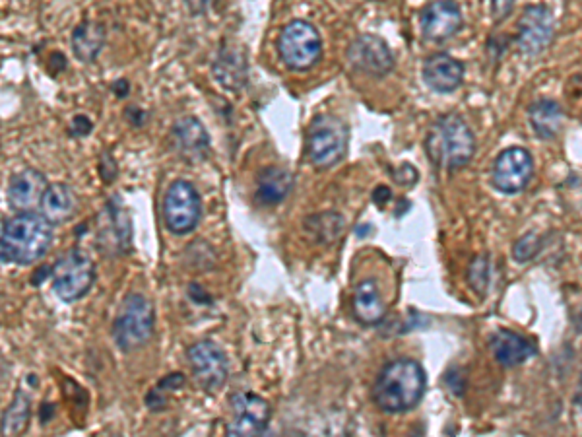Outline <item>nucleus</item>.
<instances>
[{
  "label": "nucleus",
  "instance_id": "30",
  "mask_svg": "<svg viewBox=\"0 0 582 437\" xmlns=\"http://www.w3.org/2000/svg\"><path fill=\"white\" fill-rule=\"evenodd\" d=\"M183 385H185V375H181V373H171V375H167L165 379H162V381L156 385V389L162 391L163 395H165V393H169V391H177V389H181Z\"/></svg>",
  "mask_w": 582,
  "mask_h": 437
},
{
  "label": "nucleus",
  "instance_id": "19",
  "mask_svg": "<svg viewBox=\"0 0 582 437\" xmlns=\"http://www.w3.org/2000/svg\"><path fill=\"white\" fill-rule=\"evenodd\" d=\"M175 146L185 160H204L210 148V136L196 117L181 119L173 129Z\"/></svg>",
  "mask_w": 582,
  "mask_h": 437
},
{
  "label": "nucleus",
  "instance_id": "22",
  "mask_svg": "<svg viewBox=\"0 0 582 437\" xmlns=\"http://www.w3.org/2000/svg\"><path fill=\"white\" fill-rule=\"evenodd\" d=\"M105 45V28L99 22H82L72 34V49L74 55L82 63L96 61Z\"/></svg>",
  "mask_w": 582,
  "mask_h": 437
},
{
  "label": "nucleus",
  "instance_id": "10",
  "mask_svg": "<svg viewBox=\"0 0 582 437\" xmlns=\"http://www.w3.org/2000/svg\"><path fill=\"white\" fill-rule=\"evenodd\" d=\"M534 173V160L526 148L513 146L499 154L493 166V185L505 195H517L528 187Z\"/></svg>",
  "mask_w": 582,
  "mask_h": 437
},
{
  "label": "nucleus",
  "instance_id": "16",
  "mask_svg": "<svg viewBox=\"0 0 582 437\" xmlns=\"http://www.w3.org/2000/svg\"><path fill=\"white\" fill-rule=\"evenodd\" d=\"M489 346L495 360L505 368H517L538 352L532 340L507 329H499L497 333H493V337L489 338Z\"/></svg>",
  "mask_w": 582,
  "mask_h": 437
},
{
  "label": "nucleus",
  "instance_id": "28",
  "mask_svg": "<svg viewBox=\"0 0 582 437\" xmlns=\"http://www.w3.org/2000/svg\"><path fill=\"white\" fill-rule=\"evenodd\" d=\"M540 253V237L534 234L520 237L513 247V257L517 263H528Z\"/></svg>",
  "mask_w": 582,
  "mask_h": 437
},
{
  "label": "nucleus",
  "instance_id": "5",
  "mask_svg": "<svg viewBox=\"0 0 582 437\" xmlns=\"http://www.w3.org/2000/svg\"><path fill=\"white\" fill-rule=\"evenodd\" d=\"M348 125L336 115H319L307 131V156L317 168L336 166L348 150Z\"/></svg>",
  "mask_w": 582,
  "mask_h": 437
},
{
  "label": "nucleus",
  "instance_id": "33",
  "mask_svg": "<svg viewBox=\"0 0 582 437\" xmlns=\"http://www.w3.org/2000/svg\"><path fill=\"white\" fill-rule=\"evenodd\" d=\"M390 197H392V193H390V189L385 187V185H379V187L373 191V202H375L377 206H381V208L390 201Z\"/></svg>",
  "mask_w": 582,
  "mask_h": 437
},
{
  "label": "nucleus",
  "instance_id": "27",
  "mask_svg": "<svg viewBox=\"0 0 582 437\" xmlns=\"http://www.w3.org/2000/svg\"><path fill=\"white\" fill-rule=\"evenodd\" d=\"M468 282L474 288V292L484 298L489 286V261L487 255H480L472 261L470 269H468Z\"/></svg>",
  "mask_w": 582,
  "mask_h": 437
},
{
  "label": "nucleus",
  "instance_id": "11",
  "mask_svg": "<svg viewBox=\"0 0 582 437\" xmlns=\"http://www.w3.org/2000/svg\"><path fill=\"white\" fill-rule=\"evenodd\" d=\"M348 61L356 70L373 78H383L394 68V57L387 41L373 34L359 35L350 43Z\"/></svg>",
  "mask_w": 582,
  "mask_h": 437
},
{
  "label": "nucleus",
  "instance_id": "7",
  "mask_svg": "<svg viewBox=\"0 0 582 437\" xmlns=\"http://www.w3.org/2000/svg\"><path fill=\"white\" fill-rule=\"evenodd\" d=\"M202 216L200 195L189 181H173L163 197L165 228L175 236H187L196 230Z\"/></svg>",
  "mask_w": 582,
  "mask_h": 437
},
{
  "label": "nucleus",
  "instance_id": "1",
  "mask_svg": "<svg viewBox=\"0 0 582 437\" xmlns=\"http://www.w3.org/2000/svg\"><path fill=\"white\" fill-rule=\"evenodd\" d=\"M53 243V224L37 212H20L0 224V263L32 265Z\"/></svg>",
  "mask_w": 582,
  "mask_h": 437
},
{
  "label": "nucleus",
  "instance_id": "25",
  "mask_svg": "<svg viewBox=\"0 0 582 437\" xmlns=\"http://www.w3.org/2000/svg\"><path fill=\"white\" fill-rule=\"evenodd\" d=\"M214 70H216L218 80L229 90L241 88L247 80V63H245V57L237 49H231V51L224 49L220 59L216 61Z\"/></svg>",
  "mask_w": 582,
  "mask_h": 437
},
{
  "label": "nucleus",
  "instance_id": "21",
  "mask_svg": "<svg viewBox=\"0 0 582 437\" xmlns=\"http://www.w3.org/2000/svg\"><path fill=\"white\" fill-rule=\"evenodd\" d=\"M293 177L282 168H266L257 181V201L266 206L280 204L291 193Z\"/></svg>",
  "mask_w": 582,
  "mask_h": 437
},
{
  "label": "nucleus",
  "instance_id": "13",
  "mask_svg": "<svg viewBox=\"0 0 582 437\" xmlns=\"http://www.w3.org/2000/svg\"><path fill=\"white\" fill-rule=\"evenodd\" d=\"M553 39V18L546 6H528L518 22V47L524 55H540Z\"/></svg>",
  "mask_w": 582,
  "mask_h": 437
},
{
  "label": "nucleus",
  "instance_id": "34",
  "mask_svg": "<svg viewBox=\"0 0 582 437\" xmlns=\"http://www.w3.org/2000/svg\"><path fill=\"white\" fill-rule=\"evenodd\" d=\"M113 90H115V94H117L119 98H123V96H127V92H129V84H127L125 80H119V82L113 86Z\"/></svg>",
  "mask_w": 582,
  "mask_h": 437
},
{
  "label": "nucleus",
  "instance_id": "2",
  "mask_svg": "<svg viewBox=\"0 0 582 437\" xmlns=\"http://www.w3.org/2000/svg\"><path fill=\"white\" fill-rule=\"evenodd\" d=\"M427 387L420 362L398 358L387 364L373 385V401L387 414H402L421 403Z\"/></svg>",
  "mask_w": 582,
  "mask_h": 437
},
{
  "label": "nucleus",
  "instance_id": "31",
  "mask_svg": "<svg viewBox=\"0 0 582 437\" xmlns=\"http://www.w3.org/2000/svg\"><path fill=\"white\" fill-rule=\"evenodd\" d=\"M146 404H148V408L150 410H156V412H160L165 408V404H167V399H165V395H163L162 391H158L156 387L148 393V397H146Z\"/></svg>",
  "mask_w": 582,
  "mask_h": 437
},
{
  "label": "nucleus",
  "instance_id": "32",
  "mask_svg": "<svg viewBox=\"0 0 582 437\" xmlns=\"http://www.w3.org/2000/svg\"><path fill=\"white\" fill-rule=\"evenodd\" d=\"M92 127H94L92 121L88 117H84V115H80V117L74 119V133L78 136L88 135L92 131Z\"/></svg>",
  "mask_w": 582,
  "mask_h": 437
},
{
  "label": "nucleus",
  "instance_id": "20",
  "mask_svg": "<svg viewBox=\"0 0 582 437\" xmlns=\"http://www.w3.org/2000/svg\"><path fill=\"white\" fill-rule=\"evenodd\" d=\"M39 208H41L43 218L47 222H51L53 226H57V224L66 222L74 214L76 197L68 185L57 183V185H51L45 189Z\"/></svg>",
  "mask_w": 582,
  "mask_h": 437
},
{
  "label": "nucleus",
  "instance_id": "24",
  "mask_svg": "<svg viewBox=\"0 0 582 437\" xmlns=\"http://www.w3.org/2000/svg\"><path fill=\"white\" fill-rule=\"evenodd\" d=\"M30 414H32L30 397L24 391H18L2 416L0 434L6 437L22 436L30 426Z\"/></svg>",
  "mask_w": 582,
  "mask_h": 437
},
{
  "label": "nucleus",
  "instance_id": "6",
  "mask_svg": "<svg viewBox=\"0 0 582 437\" xmlns=\"http://www.w3.org/2000/svg\"><path fill=\"white\" fill-rule=\"evenodd\" d=\"M55 294L66 303L82 300L96 282V267L88 255L74 249L51 267Z\"/></svg>",
  "mask_w": 582,
  "mask_h": 437
},
{
  "label": "nucleus",
  "instance_id": "12",
  "mask_svg": "<svg viewBox=\"0 0 582 437\" xmlns=\"http://www.w3.org/2000/svg\"><path fill=\"white\" fill-rule=\"evenodd\" d=\"M233 418L227 426L229 436H260L268 428L270 404L255 393H237L231 399Z\"/></svg>",
  "mask_w": 582,
  "mask_h": 437
},
{
  "label": "nucleus",
  "instance_id": "15",
  "mask_svg": "<svg viewBox=\"0 0 582 437\" xmlns=\"http://www.w3.org/2000/svg\"><path fill=\"white\" fill-rule=\"evenodd\" d=\"M47 189V179L35 169H24L10 179L8 204L16 212H33L39 208L43 193Z\"/></svg>",
  "mask_w": 582,
  "mask_h": 437
},
{
  "label": "nucleus",
  "instance_id": "4",
  "mask_svg": "<svg viewBox=\"0 0 582 437\" xmlns=\"http://www.w3.org/2000/svg\"><path fill=\"white\" fill-rule=\"evenodd\" d=\"M156 313L152 302L142 294H129L113 323V340L123 352H132L154 337Z\"/></svg>",
  "mask_w": 582,
  "mask_h": 437
},
{
  "label": "nucleus",
  "instance_id": "14",
  "mask_svg": "<svg viewBox=\"0 0 582 437\" xmlns=\"http://www.w3.org/2000/svg\"><path fill=\"white\" fill-rule=\"evenodd\" d=\"M421 32L431 41H445L462 26V12L453 0H435L423 8Z\"/></svg>",
  "mask_w": 582,
  "mask_h": 437
},
{
  "label": "nucleus",
  "instance_id": "8",
  "mask_svg": "<svg viewBox=\"0 0 582 437\" xmlns=\"http://www.w3.org/2000/svg\"><path fill=\"white\" fill-rule=\"evenodd\" d=\"M323 55V39L315 26L293 20L280 35V57L291 70H309Z\"/></svg>",
  "mask_w": 582,
  "mask_h": 437
},
{
  "label": "nucleus",
  "instance_id": "23",
  "mask_svg": "<svg viewBox=\"0 0 582 437\" xmlns=\"http://www.w3.org/2000/svg\"><path fill=\"white\" fill-rule=\"evenodd\" d=\"M528 115H530L532 129L536 131V135L544 138V140L557 135L561 125H563V111H561V105L555 103V101H536L530 107Z\"/></svg>",
  "mask_w": 582,
  "mask_h": 437
},
{
  "label": "nucleus",
  "instance_id": "9",
  "mask_svg": "<svg viewBox=\"0 0 582 437\" xmlns=\"http://www.w3.org/2000/svg\"><path fill=\"white\" fill-rule=\"evenodd\" d=\"M187 358L198 387L206 393H216L226 385L229 366L224 350L212 340L194 342L187 350Z\"/></svg>",
  "mask_w": 582,
  "mask_h": 437
},
{
  "label": "nucleus",
  "instance_id": "3",
  "mask_svg": "<svg viewBox=\"0 0 582 437\" xmlns=\"http://www.w3.org/2000/svg\"><path fill=\"white\" fill-rule=\"evenodd\" d=\"M425 146L437 166L458 169L470 164L476 152V138L460 115H445L433 123Z\"/></svg>",
  "mask_w": 582,
  "mask_h": 437
},
{
  "label": "nucleus",
  "instance_id": "26",
  "mask_svg": "<svg viewBox=\"0 0 582 437\" xmlns=\"http://www.w3.org/2000/svg\"><path fill=\"white\" fill-rule=\"evenodd\" d=\"M344 230V220L338 212H321L305 220V232L315 241L328 245L336 241Z\"/></svg>",
  "mask_w": 582,
  "mask_h": 437
},
{
  "label": "nucleus",
  "instance_id": "17",
  "mask_svg": "<svg viewBox=\"0 0 582 437\" xmlns=\"http://www.w3.org/2000/svg\"><path fill=\"white\" fill-rule=\"evenodd\" d=\"M464 78V67L447 53L431 55L423 65V80L425 84L439 94H451Z\"/></svg>",
  "mask_w": 582,
  "mask_h": 437
},
{
  "label": "nucleus",
  "instance_id": "29",
  "mask_svg": "<svg viewBox=\"0 0 582 437\" xmlns=\"http://www.w3.org/2000/svg\"><path fill=\"white\" fill-rule=\"evenodd\" d=\"M489 6H491L493 20L495 22H503L511 14V10L515 6V0H489Z\"/></svg>",
  "mask_w": 582,
  "mask_h": 437
},
{
  "label": "nucleus",
  "instance_id": "18",
  "mask_svg": "<svg viewBox=\"0 0 582 437\" xmlns=\"http://www.w3.org/2000/svg\"><path fill=\"white\" fill-rule=\"evenodd\" d=\"M352 307H354V315H356L357 321L361 325H365V327L377 325V323H381L385 319L387 307L383 302V296H381L377 280L365 278V280H361L357 284Z\"/></svg>",
  "mask_w": 582,
  "mask_h": 437
}]
</instances>
